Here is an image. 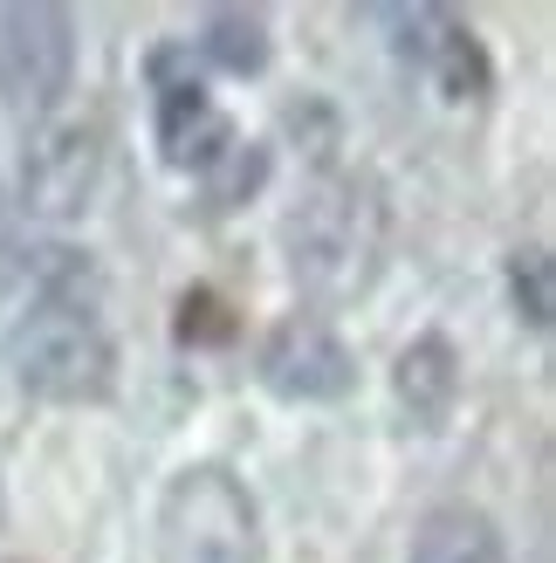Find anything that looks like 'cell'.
<instances>
[{
	"label": "cell",
	"instance_id": "1",
	"mask_svg": "<svg viewBox=\"0 0 556 563\" xmlns=\"http://www.w3.org/2000/svg\"><path fill=\"white\" fill-rule=\"evenodd\" d=\"M14 282L27 289V309L8 330V372L27 399L48 406H103L118 391V344L97 317L103 275L82 247L35 241L21 247Z\"/></svg>",
	"mask_w": 556,
	"mask_h": 563
},
{
	"label": "cell",
	"instance_id": "2",
	"mask_svg": "<svg viewBox=\"0 0 556 563\" xmlns=\"http://www.w3.org/2000/svg\"><path fill=\"white\" fill-rule=\"evenodd\" d=\"M289 275L316 302H351L371 289V275L385 262V200L371 179L323 173L282 220Z\"/></svg>",
	"mask_w": 556,
	"mask_h": 563
},
{
	"label": "cell",
	"instance_id": "3",
	"mask_svg": "<svg viewBox=\"0 0 556 563\" xmlns=\"http://www.w3.org/2000/svg\"><path fill=\"white\" fill-rule=\"evenodd\" d=\"M165 563H268L262 501L227 461H192L158 495Z\"/></svg>",
	"mask_w": 556,
	"mask_h": 563
},
{
	"label": "cell",
	"instance_id": "4",
	"mask_svg": "<svg viewBox=\"0 0 556 563\" xmlns=\"http://www.w3.org/2000/svg\"><path fill=\"white\" fill-rule=\"evenodd\" d=\"M145 82H152V145L173 173H213L220 158L241 145L234 118L213 103V90L200 82V63H192V42H152L145 55Z\"/></svg>",
	"mask_w": 556,
	"mask_h": 563
},
{
	"label": "cell",
	"instance_id": "5",
	"mask_svg": "<svg viewBox=\"0 0 556 563\" xmlns=\"http://www.w3.org/2000/svg\"><path fill=\"white\" fill-rule=\"evenodd\" d=\"M255 378H262V391H275V399H289V406H330V399H351L357 357H351V344L337 336L330 317L289 309V317H275L262 330Z\"/></svg>",
	"mask_w": 556,
	"mask_h": 563
},
{
	"label": "cell",
	"instance_id": "6",
	"mask_svg": "<svg viewBox=\"0 0 556 563\" xmlns=\"http://www.w3.org/2000/svg\"><path fill=\"white\" fill-rule=\"evenodd\" d=\"M76 76V21L63 8H0V110L48 118Z\"/></svg>",
	"mask_w": 556,
	"mask_h": 563
},
{
	"label": "cell",
	"instance_id": "7",
	"mask_svg": "<svg viewBox=\"0 0 556 563\" xmlns=\"http://www.w3.org/2000/svg\"><path fill=\"white\" fill-rule=\"evenodd\" d=\"M21 207L35 220H76L90 213L103 186V131L90 118H55L21 152Z\"/></svg>",
	"mask_w": 556,
	"mask_h": 563
},
{
	"label": "cell",
	"instance_id": "8",
	"mask_svg": "<svg viewBox=\"0 0 556 563\" xmlns=\"http://www.w3.org/2000/svg\"><path fill=\"white\" fill-rule=\"evenodd\" d=\"M378 21L399 27V55H405V63L420 69L447 103H488L494 63H488V42H481L460 14H447V8H385Z\"/></svg>",
	"mask_w": 556,
	"mask_h": 563
},
{
	"label": "cell",
	"instance_id": "9",
	"mask_svg": "<svg viewBox=\"0 0 556 563\" xmlns=\"http://www.w3.org/2000/svg\"><path fill=\"white\" fill-rule=\"evenodd\" d=\"M392 406L412 433H447V419L460 406V351L440 330H420L392 357Z\"/></svg>",
	"mask_w": 556,
	"mask_h": 563
},
{
	"label": "cell",
	"instance_id": "10",
	"mask_svg": "<svg viewBox=\"0 0 556 563\" xmlns=\"http://www.w3.org/2000/svg\"><path fill=\"white\" fill-rule=\"evenodd\" d=\"M405 563H509V543H502V522L488 509H475V501H440L412 529Z\"/></svg>",
	"mask_w": 556,
	"mask_h": 563
},
{
	"label": "cell",
	"instance_id": "11",
	"mask_svg": "<svg viewBox=\"0 0 556 563\" xmlns=\"http://www.w3.org/2000/svg\"><path fill=\"white\" fill-rule=\"evenodd\" d=\"M268 55H275L268 14H255V8H213L207 27H200V42H192V63H207V69H220V76H241V82L262 76Z\"/></svg>",
	"mask_w": 556,
	"mask_h": 563
},
{
	"label": "cell",
	"instance_id": "12",
	"mask_svg": "<svg viewBox=\"0 0 556 563\" xmlns=\"http://www.w3.org/2000/svg\"><path fill=\"white\" fill-rule=\"evenodd\" d=\"M268 145H234L227 158L213 165V173H200V220H227V213H241L247 200H255V192L268 186Z\"/></svg>",
	"mask_w": 556,
	"mask_h": 563
},
{
	"label": "cell",
	"instance_id": "13",
	"mask_svg": "<svg viewBox=\"0 0 556 563\" xmlns=\"http://www.w3.org/2000/svg\"><path fill=\"white\" fill-rule=\"evenodd\" d=\"M173 336L186 351H220V344L241 336V309L220 296L213 282H192V289H179V302H173Z\"/></svg>",
	"mask_w": 556,
	"mask_h": 563
},
{
	"label": "cell",
	"instance_id": "14",
	"mask_svg": "<svg viewBox=\"0 0 556 563\" xmlns=\"http://www.w3.org/2000/svg\"><path fill=\"white\" fill-rule=\"evenodd\" d=\"M509 302L530 330H549L556 317V268H549V247H515L509 255Z\"/></svg>",
	"mask_w": 556,
	"mask_h": 563
},
{
	"label": "cell",
	"instance_id": "15",
	"mask_svg": "<svg viewBox=\"0 0 556 563\" xmlns=\"http://www.w3.org/2000/svg\"><path fill=\"white\" fill-rule=\"evenodd\" d=\"M0 509H8V501H0Z\"/></svg>",
	"mask_w": 556,
	"mask_h": 563
}]
</instances>
